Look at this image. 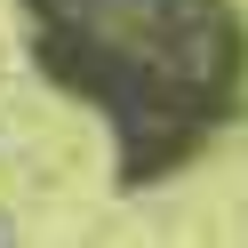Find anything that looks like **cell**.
I'll use <instances>...</instances> for the list:
<instances>
[{"label": "cell", "mask_w": 248, "mask_h": 248, "mask_svg": "<svg viewBox=\"0 0 248 248\" xmlns=\"http://www.w3.org/2000/svg\"><path fill=\"white\" fill-rule=\"evenodd\" d=\"M40 16L56 24V56H72L64 72L112 96L128 136L208 104L240 56V32L216 0H40Z\"/></svg>", "instance_id": "cell-1"}]
</instances>
